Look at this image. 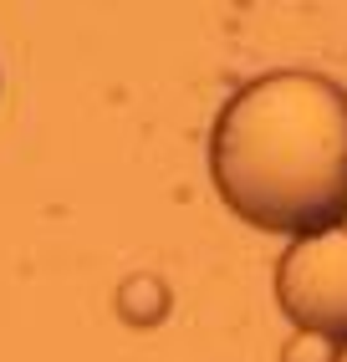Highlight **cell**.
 Returning a JSON list of instances; mask_svg holds the SVG:
<instances>
[{"instance_id": "cell-1", "label": "cell", "mask_w": 347, "mask_h": 362, "mask_svg": "<svg viewBox=\"0 0 347 362\" xmlns=\"http://www.w3.org/2000/svg\"><path fill=\"white\" fill-rule=\"evenodd\" d=\"M215 189L245 225L317 235L347 220V87L322 71H266L220 107Z\"/></svg>"}, {"instance_id": "cell-4", "label": "cell", "mask_w": 347, "mask_h": 362, "mask_svg": "<svg viewBox=\"0 0 347 362\" xmlns=\"http://www.w3.org/2000/svg\"><path fill=\"white\" fill-rule=\"evenodd\" d=\"M337 352H342V342H332V337L296 332L286 342V352H281V362H337Z\"/></svg>"}, {"instance_id": "cell-3", "label": "cell", "mask_w": 347, "mask_h": 362, "mask_svg": "<svg viewBox=\"0 0 347 362\" xmlns=\"http://www.w3.org/2000/svg\"><path fill=\"white\" fill-rule=\"evenodd\" d=\"M118 301H123V317H128V322H159L164 311H169V296H164V286H159L154 276L128 281Z\"/></svg>"}, {"instance_id": "cell-2", "label": "cell", "mask_w": 347, "mask_h": 362, "mask_svg": "<svg viewBox=\"0 0 347 362\" xmlns=\"http://www.w3.org/2000/svg\"><path fill=\"white\" fill-rule=\"evenodd\" d=\"M276 296L296 332L347 337V225L291 240L276 260Z\"/></svg>"}, {"instance_id": "cell-5", "label": "cell", "mask_w": 347, "mask_h": 362, "mask_svg": "<svg viewBox=\"0 0 347 362\" xmlns=\"http://www.w3.org/2000/svg\"><path fill=\"white\" fill-rule=\"evenodd\" d=\"M337 362H347V342H342V352H337Z\"/></svg>"}]
</instances>
